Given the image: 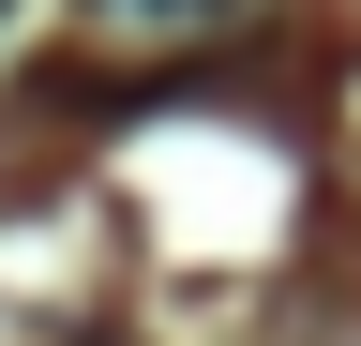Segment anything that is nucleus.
I'll return each instance as SVG.
<instances>
[{
	"instance_id": "1",
	"label": "nucleus",
	"mask_w": 361,
	"mask_h": 346,
	"mask_svg": "<svg viewBox=\"0 0 361 346\" xmlns=\"http://www.w3.org/2000/svg\"><path fill=\"white\" fill-rule=\"evenodd\" d=\"M106 16H226V0H106Z\"/></svg>"
}]
</instances>
